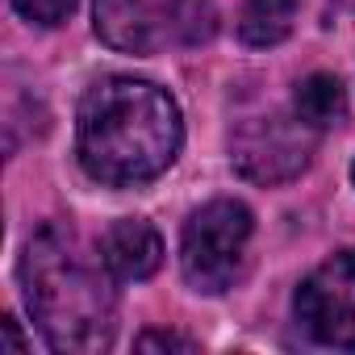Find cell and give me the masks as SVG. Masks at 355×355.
<instances>
[{"mask_svg": "<svg viewBox=\"0 0 355 355\" xmlns=\"http://www.w3.org/2000/svg\"><path fill=\"white\" fill-rule=\"evenodd\" d=\"M184 142L180 105L167 88L134 76L96 80L76 113L80 167L96 184L130 189L163 175Z\"/></svg>", "mask_w": 355, "mask_h": 355, "instance_id": "cell-1", "label": "cell"}, {"mask_svg": "<svg viewBox=\"0 0 355 355\" xmlns=\"http://www.w3.org/2000/svg\"><path fill=\"white\" fill-rule=\"evenodd\" d=\"M113 272L101 251L92 255L80 234L63 222L42 226L21 255L26 305L51 343V351L92 355L113 343L117 330V293Z\"/></svg>", "mask_w": 355, "mask_h": 355, "instance_id": "cell-2", "label": "cell"}, {"mask_svg": "<svg viewBox=\"0 0 355 355\" xmlns=\"http://www.w3.org/2000/svg\"><path fill=\"white\" fill-rule=\"evenodd\" d=\"M96 38L121 55H155L163 46H201L218 34L209 0H96Z\"/></svg>", "mask_w": 355, "mask_h": 355, "instance_id": "cell-3", "label": "cell"}, {"mask_svg": "<svg viewBox=\"0 0 355 355\" xmlns=\"http://www.w3.org/2000/svg\"><path fill=\"white\" fill-rule=\"evenodd\" d=\"M255 218L243 201H209L201 205L189 222H184V239H180V268L184 280L197 293H226L247 259V243H251Z\"/></svg>", "mask_w": 355, "mask_h": 355, "instance_id": "cell-4", "label": "cell"}, {"mask_svg": "<svg viewBox=\"0 0 355 355\" xmlns=\"http://www.w3.org/2000/svg\"><path fill=\"white\" fill-rule=\"evenodd\" d=\"M301 330L334 351H355V251L318 263L293 297Z\"/></svg>", "mask_w": 355, "mask_h": 355, "instance_id": "cell-5", "label": "cell"}, {"mask_svg": "<svg viewBox=\"0 0 355 355\" xmlns=\"http://www.w3.org/2000/svg\"><path fill=\"white\" fill-rule=\"evenodd\" d=\"M313 142H318V130H309L297 113H268V117L243 121L239 134L230 138V150H234L239 175H247L255 184H280L305 171Z\"/></svg>", "mask_w": 355, "mask_h": 355, "instance_id": "cell-6", "label": "cell"}, {"mask_svg": "<svg viewBox=\"0 0 355 355\" xmlns=\"http://www.w3.org/2000/svg\"><path fill=\"white\" fill-rule=\"evenodd\" d=\"M101 259L113 272V280H146L163 263V239L150 222L142 218H121L105 230L101 239Z\"/></svg>", "mask_w": 355, "mask_h": 355, "instance_id": "cell-7", "label": "cell"}, {"mask_svg": "<svg viewBox=\"0 0 355 355\" xmlns=\"http://www.w3.org/2000/svg\"><path fill=\"white\" fill-rule=\"evenodd\" d=\"M293 113L309 125V130H330V125H338L343 121V113H347V96H343V84L334 80V76H326V71H318V76H309V80H301L297 84V92H293Z\"/></svg>", "mask_w": 355, "mask_h": 355, "instance_id": "cell-8", "label": "cell"}, {"mask_svg": "<svg viewBox=\"0 0 355 355\" xmlns=\"http://www.w3.org/2000/svg\"><path fill=\"white\" fill-rule=\"evenodd\" d=\"M301 0H247L239 17V38L247 46H276L293 34Z\"/></svg>", "mask_w": 355, "mask_h": 355, "instance_id": "cell-9", "label": "cell"}, {"mask_svg": "<svg viewBox=\"0 0 355 355\" xmlns=\"http://www.w3.org/2000/svg\"><path fill=\"white\" fill-rule=\"evenodd\" d=\"M13 9L34 26H59V21L71 17L76 0H13Z\"/></svg>", "mask_w": 355, "mask_h": 355, "instance_id": "cell-10", "label": "cell"}, {"mask_svg": "<svg viewBox=\"0 0 355 355\" xmlns=\"http://www.w3.org/2000/svg\"><path fill=\"white\" fill-rule=\"evenodd\" d=\"M138 351H197V343L175 330H146L138 338Z\"/></svg>", "mask_w": 355, "mask_h": 355, "instance_id": "cell-11", "label": "cell"}, {"mask_svg": "<svg viewBox=\"0 0 355 355\" xmlns=\"http://www.w3.org/2000/svg\"><path fill=\"white\" fill-rule=\"evenodd\" d=\"M5 343H9L13 351H26V338L17 334V322H13V318H5Z\"/></svg>", "mask_w": 355, "mask_h": 355, "instance_id": "cell-12", "label": "cell"}, {"mask_svg": "<svg viewBox=\"0 0 355 355\" xmlns=\"http://www.w3.org/2000/svg\"><path fill=\"white\" fill-rule=\"evenodd\" d=\"M351 180H355V163H351Z\"/></svg>", "mask_w": 355, "mask_h": 355, "instance_id": "cell-13", "label": "cell"}]
</instances>
